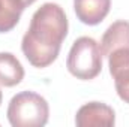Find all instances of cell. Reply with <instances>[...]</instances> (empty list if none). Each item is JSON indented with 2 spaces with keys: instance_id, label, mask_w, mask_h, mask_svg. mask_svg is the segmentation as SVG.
<instances>
[{
  "instance_id": "1",
  "label": "cell",
  "mask_w": 129,
  "mask_h": 127,
  "mask_svg": "<svg viewBox=\"0 0 129 127\" xmlns=\"http://www.w3.org/2000/svg\"><path fill=\"white\" fill-rule=\"evenodd\" d=\"M68 18L60 5L47 2L36 9L21 40V49L29 63L42 69L56 61L68 36Z\"/></svg>"
},
{
  "instance_id": "2",
  "label": "cell",
  "mask_w": 129,
  "mask_h": 127,
  "mask_svg": "<svg viewBox=\"0 0 129 127\" xmlns=\"http://www.w3.org/2000/svg\"><path fill=\"white\" fill-rule=\"evenodd\" d=\"M8 120L12 127H42L48 123V102L35 91L15 94L8 106Z\"/></svg>"
},
{
  "instance_id": "3",
  "label": "cell",
  "mask_w": 129,
  "mask_h": 127,
  "mask_svg": "<svg viewBox=\"0 0 129 127\" xmlns=\"http://www.w3.org/2000/svg\"><path fill=\"white\" fill-rule=\"evenodd\" d=\"M66 67L77 79H95L102 70V51L99 43L89 36H81L74 40L68 54Z\"/></svg>"
},
{
  "instance_id": "4",
  "label": "cell",
  "mask_w": 129,
  "mask_h": 127,
  "mask_svg": "<svg viewBox=\"0 0 129 127\" xmlns=\"http://www.w3.org/2000/svg\"><path fill=\"white\" fill-rule=\"evenodd\" d=\"M75 124L78 127H111L116 124V112L102 102H89L77 111Z\"/></svg>"
},
{
  "instance_id": "5",
  "label": "cell",
  "mask_w": 129,
  "mask_h": 127,
  "mask_svg": "<svg viewBox=\"0 0 129 127\" xmlns=\"http://www.w3.org/2000/svg\"><path fill=\"white\" fill-rule=\"evenodd\" d=\"M102 55L108 57L114 51H129V21L119 20L113 23L101 39Z\"/></svg>"
},
{
  "instance_id": "6",
  "label": "cell",
  "mask_w": 129,
  "mask_h": 127,
  "mask_svg": "<svg viewBox=\"0 0 129 127\" xmlns=\"http://www.w3.org/2000/svg\"><path fill=\"white\" fill-rule=\"evenodd\" d=\"M111 8V0H74L77 18L86 26H96L105 20Z\"/></svg>"
},
{
  "instance_id": "7",
  "label": "cell",
  "mask_w": 129,
  "mask_h": 127,
  "mask_svg": "<svg viewBox=\"0 0 129 127\" xmlns=\"http://www.w3.org/2000/svg\"><path fill=\"white\" fill-rule=\"evenodd\" d=\"M24 78V67L12 52H0V85L15 87Z\"/></svg>"
},
{
  "instance_id": "8",
  "label": "cell",
  "mask_w": 129,
  "mask_h": 127,
  "mask_svg": "<svg viewBox=\"0 0 129 127\" xmlns=\"http://www.w3.org/2000/svg\"><path fill=\"white\" fill-rule=\"evenodd\" d=\"M24 9L20 0H0V33L11 32L18 24Z\"/></svg>"
},
{
  "instance_id": "9",
  "label": "cell",
  "mask_w": 129,
  "mask_h": 127,
  "mask_svg": "<svg viewBox=\"0 0 129 127\" xmlns=\"http://www.w3.org/2000/svg\"><path fill=\"white\" fill-rule=\"evenodd\" d=\"M119 97L129 105V64H122L110 70Z\"/></svg>"
},
{
  "instance_id": "10",
  "label": "cell",
  "mask_w": 129,
  "mask_h": 127,
  "mask_svg": "<svg viewBox=\"0 0 129 127\" xmlns=\"http://www.w3.org/2000/svg\"><path fill=\"white\" fill-rule=\"evenodd\" d=\"M21 2V5L24 6V8H27V6H30V5H33L36 0H20Z\"/></svg>"
},
{
  "instance_id": "11",
  "label": "cell",
  "mask_w": 129,
  "mask_h": 127,
  "mask_svg": "<svg viewBox=\"0 0 129 127\" xmlns=\"http://www.w3.org/2000/svg\"><path fill=\"white\" fill-rule=\"evenodd\" d=\"M2 99H3V96H2V91H0V105H2Z\"/></svg>"
}]
</instances>
